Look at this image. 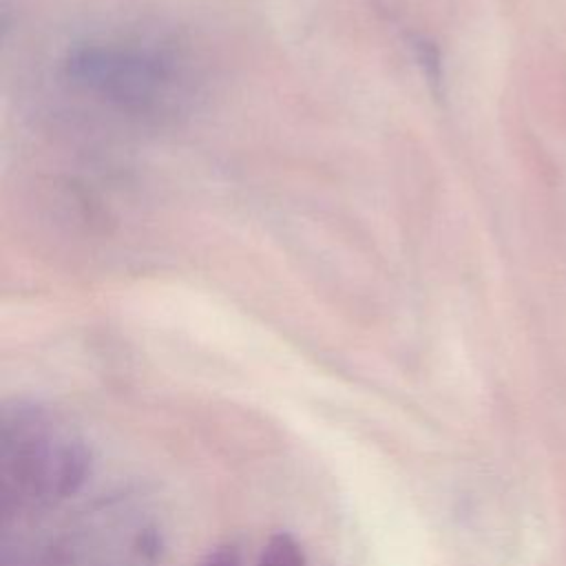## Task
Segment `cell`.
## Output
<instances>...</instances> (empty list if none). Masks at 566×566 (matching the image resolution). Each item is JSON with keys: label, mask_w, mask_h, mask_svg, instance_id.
<instances>
[{"label": "cell", "mask_w": 566, "mask_h": 566, "mask_svg": "<svg viewBox=\"0 0 566 566\" xmlns=\"http://www.w3.org/2000/svg\"><path fill=\"white\" fill-rule=\"evenodd\" d=\"M91 451L57 411L27 400L0 416V493L4 515L46 509L86 482Z\"/></svg>", "instance_id": "1"}, {"label": "cell", "mask_w": 566, "mask_h": 566, "mask_svg": "<svg viewBox=\"0 0 566 566\" xmlns=\"http://www.w3.org/2000/svg\"><path fill=\"white\" fill-rule=\"evenodd\" d=\"M73 71L97 93L135 108L161 106L175 86L170 60L144 46L84 49L73 60Z\"/></svg>", "instance_id": "2"}, {"label": "cell", "mask_w": 566, "mask_h": 566, "mask_svg": "<svg viewBox=\"0 0 566 566\" xmlns=\"http://www.w3.org/2000/svg\"><path fill=\"white\" fill-rule=\"evenodd\" d=\"M256 566H307V555L292 533L279 531L263 544Z\"/></svg>", "instance_id": "3"}, {"label": "cell", "mask_w": 566, "mask_h": 566, "mask_svg": "<svg viewBox=\"0 0 566 566\" xmlns=\"http://www.w3.org/2000/svg\"><path fill=\"white\" fill-rule=\"evenodd\" d=\"M197 566H243V564H241V555H239L237 546L223 544V546L212 548Z\"/></svg>", "instance_id": "4"}]
</instances>
